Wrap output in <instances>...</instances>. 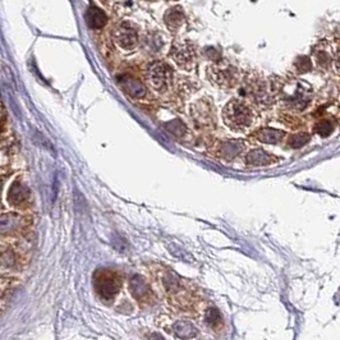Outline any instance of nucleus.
<instances>
[{"label":"nucleus","instance_id":"2","mask_svg":"<svg viewBox=\"0 0 340 340\" xmlns=\"http://www.w3.org/2000/svg\"><path fill=\"white\" fill-rule=\"evenodd\" d=\"M223 120L231 131L239 133L252 127L255 123V114L248 104L234 99L225 105L223 110Z\"/></svg>","mask_w":340,"mask_h":340},{"label":"nucleus","instance_id":"23","mask_svg":"<svg viewBox=\"0 0 340 340\" xmlns=\"http://www.w3.org/2000/svg\"><path fill=\"white\" fill-rule=\"evenodd\" d=\"M205 320H206L207 325L210 328L218 329L223 325L222 315H220V312L216 308H209L206 311V315H205Z\"/></svg>","mask_w":340,"mask_h":340},{"label":"nucleus","instance_id":"19","mask_svg":"<svg viewBox=\"0 0 340 340\" xmlns=\"http://www.w3.org/2000/svg\"><path fill=\"white\" fill-rule=\"evenodd\" d=\"M108 17L107 14L97 6H90L86 13V22L91 28L94 30H99L103 28L107 24Z\"/></svg>","mask_w":340,"mask_h":340},{"label":"nucleus","instance_id":"15","mask_svg":"<svg viewBox=\"0 0 340 340\" xmlns=\"http://www.w3.org/2000/svg\"><path fill=\"white\" fill-rule=\"evenodd\" d=\"M244 142L242 140H227L219 142L216 147V156L225 161H231L237 159L244 150Z\"/></svg>","mask_w":340,"mask_h":340},{"label":"nucleus","instance_id":"29","mask_svg":"<svg viewBox=\"0 0 340 340\" xmlns=\"http://www.w3.org/2000/svg\"><path fill=\"white\" fill-rule=\"evenodd\" d=\"M150 1H154V0H150Z\"/></svg>","mask_w":340,"mask_h":340},{"label":"nucleus","instance_id":"7","mask_svg":"<svg viewBox=\"0 0 340 340\" xmlns=\"http://www.w3.org/2000/svg\"><path fill=\"white\" fill-rule=\"evenodd\" d=\"M94 283L97 295L104 302H112L115 299L121 288V277L116 271L103 269L95 273Z\"/></svg>","mask_w":340,"mask_h":340},{"label":"nucleus","instance_id":"9","mask_svg":"<svg viewBox=\"0 0 340 340\" xmlns=\"http://www.w3.org/2000/svg\"><path fill=\"white\" fill-rule=\"evenodd\" d=\"M312 58L316 65L321 69H330L334 65L335 73H339V41L322 40L312 50Z\"/></svg>","mask_w":340,"mask_h":340},{"label":"nucleus","instance_id":"21","mask_svg":"<svg viewBox=\"0 0 340 340\" xmlns=\"http://www.w3.org/2000/svg\"><path fill=\"white\" fill-rule=\"evenodd\" d=\"M334 129H335L334 121L328 118L320 119L315 125L316 133L321 137H329L331 133H333V132H334Z\"/></svg>","mask_w":340,"mask_h":340},{"label":"nucleus","instance_id":"10","mask_svg":"<svg viewBox=\"0 0 340 340\" xmlns=\"http://www.w3.org/2000/svg\"><path fill=\"white\" fill-rule=\"evenodd\" d=\"M191 116L194 127L201 131H209L215 125V110L209 97H201L192 104Z\"/></svg>","mask_w":340,"mask_h":340},{"label":"nucleus","instance_id":"12","mask_svg":"<svg viewBox=\"0 0 340 340\" xmlns=\"http://www.w3.org/2000/svg\"><path fill=\"white\" fill-rule=\"evenodd\" d=\"M128 290H129L132 297L140 303H147L149 301H151V288L149 286L145 278L141 277V275H132L129 278V280H128Z\"/></svg>","mask_w":340,"mask_h":340},{"label":"nucleus","instance_id":"4","mask_svg":"<svg viewBox=\"0 0 340 340\" xmlns=\"http://www.w3.org/2000/svg\"><path fill=\"white\" fill-rule=\"evenodd\" d=\"M206 76L215 87L228 90L240 82V70L229 60H216L206 68Z\"/></svg>","mask_w":340,"mask_h":340},{"label":"nucleus","instance_id":"27","mask_svg":"<svg viewBox=\"0 0 340 340\" xmlns=\"http://www.w3.org/2000/svg\"><path fill=\"white\" fill-rule=\"evenodd\" d=\"M169 1H176V0H169Z\"/></svg>","mask_w":340,"mask_h":340},{"label":"nucleus","instance_id":"16","mask_svg":"<svg viewBox=\"0 0 340 340\" xmlns=\"http://www.w3.org/2000/svg\"><path fill=\"white\" fill-rule=\"evenodd\" d=\"M141 45H142L143 50L146 53H149L150 55H158L160 54L167 46V40H165L164 35L161 32H151L149 35H145L142 40H140Z\"/></svg>","mask_w":340,"mask_h":340},{"label":"nucleus","instance_id":"20","mask_svg":"<svg viewBox=\"0 0 340 340\" xmlns=\"http://www.w3.org/2000/svg\"><path fill=\"white\" fill-rule=\"evenodd\" d=\"M173 331L175 337L180 338V339H192V338L197 337V329L194 328V325L189 321H176L173 325Z\"/></svg>","mask_w":340,"mask_h":340},{"label":"nucleus","instance_id":"5","mask_svg":"<svg viewBox=\"0 0 340 340\" xmlns=\"http://www.w3.org/2000/svg\"><path fill=\"white\" fill-rule=\"evenodd\" d=\"M146 83L156 94H167L174 85V70L163 60H154L146 65Z\"/></svg>","mask_w":340,"mask_h":340},{"label":"nucleus","instance_id":"26","mask_svg":"<svg viewBox=\"0 0 340 340\" xmlns=\"http://www.w3.org/2000/svg\"><path fill=\"white\" fill-rule=\"evenodd\" d=\"M294 65L297 67L299 73H306L312 68V60H311L310 58H307V57H301V58H298V60L295 61Z\"/></svg>","mask_w":340,"mask_h":340},{"label":"nucleus","instance_id":"24","mask_svg":"<svg viewBox=\"0 0 340 340\" xmlns=\"http://www.w3.org/2000/svg\"><path fill=\"white\" fill-rule=\"evenodd\" d=\"M28 197V189L23 187L19 183H15L9 191V200L14 201V202H21V201L26 200Z\"/></svg>","mask_w":340,"mask_h":340},{"label":"nucleus","instance_id":"28","mask_svg":"<svg viewBox=\"0 0 340 340\" xmlns=\"http://www.w3.org/2000/svg\"><path fill=\"white\" fill-rule=\"evenodd\" d=\"M0 192H1V187H0Z\"/></svg>","mask_w":340,"mask_h":340},{"label":"nucleus","instance_id":"6","mask_svg":"<svg viewBox=\"0 0 340 340\" xmlns=\"http://www.w3.org/2000/svg\"><path fill=\"white\" fill-rule=\"evenodd\" d=\"M169 57L175 63V65H178V68L191 72L197 65V46L191 40L176 39L170 46Z\"/></svg>","mask_w":340,"mask_h":340},{"label":"nucleus","instance_id":"22","mask_svg":"<svg viewBox=\"0 0 340 340\" xmlns=\"http://www.w3.org/2000/svg\"><path fill=\"white\" fill-rule=\"evenodd\" d=\"M311 141V136L308 133H297L290 136V138L288 140V146L291 149H301L303 146H306L307 143Z\"/></svg>","mask_w":340,"mask_h":340},{"label":"nucleus","instance_id":"11","mask_svg":"<svg viewBox=\"0 0 340 340\" xmlns=\"http://www.w3.org/2000/svg\"><path fill=\"white\" fill-rule=\"evenodd\" d=\"M161 283H163V286H164V290L170 298H173L174 301H179L180 304L184 303V298H188V289L185 286L183 279H180L178 275L170 271L168 269L163 277H161Z\"/></svg>","mask_w":340,"mask_h":340},{"label":"nucleus","instance_id":"18","mask_svg":"<svg viewBox=\"0 0 340 340\" xmlns=\"http://www.w3.org/2000/svg\"><path fill=\"white\" fill-rule=\"evenodd\" d=\"M253 136H255L256 140L262 143L277 145V143L282 142L283 138L285 137V132L280 131V129H275V128H261Z\"/></svg>","mask_w":340,"mask_h":340},{"label":"nucleus","instance_id":"1","mask_svg":"<svg viewBox=\"0 0 340 340\" xmlns=\"http://www.w3.org/2000/svg\"><path fill=\"white\" fill-rule=\"evenodd\" d=\"M273 90L275 99H279L283 107L291 112H303L312 100L310 85L295 77L274 79Z\"/></svg>","mask_w":340,"mask_h":340},{"label":"nucleus","instance_id":"13","mask_svg":"<svg viewBox=\"0 0 340 340\" xmlns=\"http://www.w3.org/2000/svg\"><path fill=\"white\" fill-rule=\"evenodd\" d=\"M119 87L124 91L125 95H128L132 99L136 100H142L149 95V90L141 82L140 79L134 78L132 76H120L118 78Z\"/></svg>","mask_w":340,"mask_h":340},{"label":"nucleus","instance_id":"14","mask_svg":"<svg viewBox=\"0 0 340 340\" xmlns=\"http://www.w3.org/2000/svg\"><path fill=\"white\" fill-rule=\"evenodd\" d=\"M164 23L167 30L171 35H178L180 31L184 28L187 24V18H185V13L182 6H171L165 12L164 14Z\"/></svg>","mask_w":340,"mask_h":340},{"label":"nucleus","instance_id":"25","mask_svg":"<svg viewBox=\"0 0 340 340\" xmlns=\"http://www.w3.org/2000/svg\"><path fill=\"white\" fill-rule=\"evenodd\" d=\"M18 224V219L14 215H8L4 216V218L0 219V231L4 233V231H8L10 229H13L15 225Z\"/></svg>","mask_w":340,"mask_h":340},{"label":"nucleus","instance_id":"3","mask_svg":"<svg viewBox=\"0 0 340 340\" xmlns=\"http://www.w3.org/2000/svg\"><path fill=\"white\" fill-rule=\"evenodd\" d=\"M243 91L258 107H270L275 101L273 81L258 73H249L243 79Z\"/></svg>","mask_w":340,"mask_h":340},{"label":"nucleus","instance_id":"8","mask_svg":"<svg viewBox=\"0 0 340 340\" xmlns=\"http://www.w3.org/2000/svg\"><path fill=\"white\" fill-rule=\"evenodd\" d=\"M112 39L123 52H133L140 45L138 27L131 21H119L112 30Z\"/></svg>","mask_w":340,"mask_h":340},{"label":"nucleus","instance_id":"17","mask_svg":"<svg viewBox=\"0 0 340 340\" xmlns=\"http://www.w3.org/2000/svg\"><path fill=\"white\" fill-rule=\"evenodd\" d=\"M246 160V164L248 167H267V165H271L274 163H277L279 159L277 156L271 155L269 152H266L262 149H255L251 150L244 158Z\"/></svg>","mask_w":340,"mask_h":340}]
</instances>
